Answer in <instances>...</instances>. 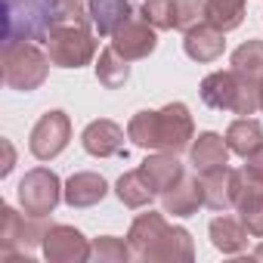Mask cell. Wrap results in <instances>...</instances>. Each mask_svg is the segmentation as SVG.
Masks as SVG:
<instances>
[{
	"label": "cell",
	"mask_w": 263,
	"mask_h": 263,
	"mask_svg": "<svg viewBox=\"0 0 263 263\" xmlns=\"http://www.w3.org/2000/svg\"><path fill=\"white\" fill-rule=\"evenodd\" d=\"M195 134L192 115L183 102H171L161 111H137L127 124V140H134L140 149H155V152H171L180 155L189 149Z\"/></svg>",
	"instance_id": "cell-1"
},
{
	"label": "cell",
	"mask_w": 263,
	"mask_h": 263,
	"mask_svg": "<svg viewBox=\"0 0 263 263\" xmlns=\"http://www.w3.org/2000/svg\"><path fill=\"white\" fill-rule=\"evenodd\" d=\"M127 245L137 260H192L195 248L186 229L171 226L161 214H140L127 232Z\"/></svg>",
	"instance_id": "cell-2"
},
{
	"label": "cell",
	"mask_w": 263,
	"mask_h": 263,
	"mask_svg": "<svg viewBox=\"0 0 263 263\" xmlns=\"http://www.w3.org/2000/svg\"><path fill=\"white\" fill-rule=\"evenodd\" d=\"M59 19V0H4V44H47Z\"/></svg>",
	"instance_id": "cell-3"
},
{
	"label": "cell",
	"mask_w": 263,
	"mask_h": 263,
	"mask_svg": "<svg viewBox=\"0 0 263 263\" xmlns=\"http://www.w3.org/2000/svg\"><path fill=\"white\" fill-rule=\"evenodd\" d=\"M90 13L84 16H71V13H62V19L56 22V28L50 31L47 37V56L53 65L59 68H81L87 65L93 56H96V41H93V31H90Z\"/></svg>",
	"instance_id": "cell-4"
},
{
	"label": "cell",
	"mask_w": 263,
	"mask_h": 263,
	"mask_svg": "<svg viewBox=\"0 0 263 263\" xmlns=\"http://www.w3.org/2000/svg\"><path fill=\"white\" fill-rule=\"evenodd\" d=\"M201 99H204V105H211L217 111H235V115L248 118L260 108V84L248 81L235 68L214 71L201 81Z\"/></svg>",
	"instance_id": "cell-5"
},
{
	"label": "cell",
	"mask_w": 263,
	"mask_h": 263,
	"mask_svg": "<svg viewBox=\"0 0 263 263\" xmlns=\"http://www.w3.org/2000/svg\"><path fill=\"white\" fill-rule=\"evenodd\" d=\"M0 65H4V84L10 90L31 93L47 81L50 56L31 41H19V44H4V59H0Z\"/></svg>",
	"instance_id": "cell-6"
},
{
	"label": "cell",
	"mask_w": 263,
	"mask_h": 263,
	"mask_svg": "<svg viewBox=\"0 0 263 263\" xmlns=\"http://www.w3.org/2000/svg\"><path fill=\"white\" fill-rule=\"evenodd\" d=\"M44 235H47L44 217L19 214L10 204H4V211H0V254H4V260L28 257L31 248L44 241Z\"/></svg>",
	"instance_id": "cell-7"
},
{
	"label": "cell",
	"mask_w": 263,
	"mask_h": 263,
	"mask_svg": "<svg viewBox=\"0 0 263 263\" xmlns=\"http://www.w3.org/2000/svg\"><path fill=\"white\" fill-rule=\"evenodd\" d=\"M62 198V183L50 167H34L19 183V204L31 217H47Z\"/></svg>",
	"instance_id": "cell-8"
},
{
	"label": "cell",
	"mask_w": 263,
	"mask_h": 263,
	"mask_svg": "<svg viewBox=\"0 0 263 263\" xmlns=\"http://www.w3.org/2000/svg\"><path fill=\"white\" fill-rule=\"evenodd\" d=\"M68 140H71V121H68L65 111L53 108V111L41 115V121L34 124L31 140H28V149H31L34 158L50 161V158H56V155L65 152Z\"/></svg>",
	"instance_id": "cell-9"
},
{
	"label": "cell",
	"mask_w": 263,
	"mask_h": 263,
	"mask_svg": "<svg viewBox=\"0 0 263 263\" xmlns=\"http://www.w3.org/2000/svg\"><path fill=\"white\" fill-rule=\"evenodd\" d=\"M44 257L50 263H84L90 260V241L74 226H50L44 235Z\"/></svg>",
	"instance_id": "cell-10"
},
{
	"label": "cell",
	"mask_w": 263,
	"mask_h": 263,
	"mask_svg": "<svg viewBox=\"0 0 263 263\" xmlns=\"http://www.w3.org/2000/svg\"><path fill=\"white\" fill-rule=\"evenodd\" d=\"M198 177H201L204 204L211 211H229V208H235V198H238V189H241V171L223 164V167L204 171Z\"/></svg>",
	"instance_id": "cell-11"
},
{
	"label": "cell",
	"mask_w": 263,
	"mask_h": 263,
	"mask_svg": "<svg viewBox=\"0 0 263 263\" xmlns=\"http://www.w3.org/2000/svg\"><path fill=\"white\" fill-rule=\"evenodd\" d=\"M158 28L149 25L146 19H130L127 25H121L115 34H111V47L127 59V62H137V59H146L155 47H158Z\"/></svg>",
	"instance_id": "cell-12"
},
{
	"label": "cell",
	"mask_w": 263,
	"mask_h": 263,
	"mask_svg": "<svg viewBox=\"0 0 263 263\" xmlns=\"http://www.w3.org/2000/svg\"><path fill=\"white\" fill-rule=\"evenodd\" d=\"M81 146L93 155V158H115V155H124V130L108 121V118H99L93 124H87V130L81 134Z\"/></svg>",
	"instance_id": "cell-13"
},
{
	"label": "cell",
	"mask_w": 263,
	"mask_h": 263,
	"mask_svg": "<svg viewBox=\"0 0 263 263\" xmlns=\"http://www.w3.org/2000/svg\"><path fill=\"white\" fill-rule=\"evenodd\" d=\"M140 174H143V180L149 183V189H152L155 195H164L167 189H174V186L186 177L183 164H180L177 155H171V152L149 155V158L140 164Z\"/></svg>",
	"instance_id": "cell-14"
},
{
	"label": "cell",
	"mask_w": 263,
	"mask_h": 263,
	"mask_svg": "<svg viewBox=\"0 0 263 263\" xmlns=\"http://www.w3.org/2000/svg\"><path fill=\"white\" fill-rule=\"evenodd\" d=\"M235 211L241 223L248 226V232L254 238H263V183L251 180L245 171H241V189L235 198Z\"/></svg>",
	"instance_id": "cell-15"
},
{
	"label": "cell",
	"mask_w": 263,
	"mask_h": 263,
	"mask_svg": "<svg viewBox=\"0 0 263 263\" xmlns=\"http://www.w3.org/2000/svg\"><path fill=\"white\" fill-rule=\"evenodd\" d=\"M223 34H226V31L214 28L211 22H201V25H195V28L186 31L183 50H186V56L195 59V62H214V59L223 56V47H226Z\"/></svg>",
	"instance_id": "cell-16"
},
{
	"label": "cell",
	"mask_w": 263,
	"mask_h": 263,
	"mask_svg": "<svg viewBox=\"0 0 263 263\" xmlns=\"http://www.w3.org/2000/svg\"><path fill=\"white\" fill-rule=\"evenodd\" d=\"M87 13H90L93 28L102 37H111L121 25H127L130 19H134L130 0H87Z\"/></svg>",
	"instance_id": "cell-17"
},
{
	"label": "cell",
	"mask_w": 263,
	"mask_h": 263,
	"mask_svg": "<svg viewBox=\"0 0 263 263\" xmlns=\"http://www.w3.org/2000/svg\"><path fill=\"white\" fill-rule=\"evenodd\" d=\"M105 192H108V183H105L99 174L81 171V174H74V177L65 183L62 198H65V204H71V208H93V204H99V201L105 198Z\"/></svg>",
	"instance_id": "cell-18"
},
{
	"label": "cell",
	"mask_w": 263,
	"mask_h": 263,
	"mask_svg": "<svg viewBox=\"0 0 263 263\" xmlns=\"http://www.w3.org/2000/svg\"><path fill=\"white\" fill-rule=\"evenodd\" d=\"M164 214L174 217H192L201 204H204V192H201V177H183L174 189H167L161 195Z\"/></svg>",
	"instance_id": "cell-19"
},
{
	"label": "cell",
	"mask_w": 263,
	"mask_h": 263,
	"mask_svg": "<svg viewBox=\"0 0 263 263\" xmlns=\"http://www.w3.org/2000/svg\"><path fill=\"white\" fill-rule=\"evenodd\" d=\"M189 161H192L195 174L223 167V164H229V146H226V140H223L220 134L208 130V134H201V137L189 146Z\"/></svg>",
	"instance_id": "cell-20"
},
{
	"label": "cell",
	"mask_w": 263,
	"mask_h": 263,
	"mask_svg": "<svg viewBox=\"0 0 263 263\" xmlns=\"http://www.w3.org/2000/svg\"><path fill=\"white\" fill-rule=\"evenodd\" d=\"M248 226L241 223V217L235 220V217H229L226 211H223V217H214L211 220V241H214V248L217 251H223V254H241L245 248H248Z\"/></svg>",
	"instance_id": "cell-21"
},
{
	"label": "cell",
	"mask_w": 263,
	"mask_h": 263,
	"mask_svg": "<svg viewBox=\"0 0 263 263\" xmlns=\"http://www.w3.org/2000/svg\"><path fill=\"white\" fill-rule=\"evenodd\" d=\"M226 146H229V152L248 158L257 146H263V127H260V121H254V118L232 121L229 130H226Z\"/></svg>",
	"instance_id": "cell-22"
},
{
	"label": "cell",
	"mask_w": 263,
	"mask_h": 263,
	"mask_svg": "<svg viewBox=\"0 0 263 263\" xmlns=\"http://www.w3.org/2000/svg\"><path fill=\"white\" fill-rule=\"evenodd\" d=\"M96 78H99L102 87L118 90V87L127 84V78H130V65H127V59H124L115 47H105V50L99 53V59H96Z\"/></svg>",
	"instance_id": "cell-23"
},
{
	"label": "cell",
	"mask_w": 263,
	"mask_h": 263,
	"mask_svg": "<svg viewBox=\"0 0 263 263\" xmlns=\"http://www.w3.org/2000/svg\"><path fill=\"white\" fill-rule=\"evenodd\" d=\"M204 19L220 31H232L245 19V0H204Z\"/></svg>",
	"instance_id": "cell-24"
},
{
	"label": "cell",
	"mask_w": 263,
	"mask_h": 263,
	"mask_svg": "<svg viewBox=\"0 0 263 263\" xmlns=\"http://www.w3.org/2000/svg\"><path fill=\"white\" fill-rule=\"evenodd\" d=\"M115 192H118V198H121V204H124V208H146V204L155 198V192H152V189H149V183L143 180L140 167H137V171H127V174L118 180Z\"/></svg>",
	"instance_id": "cell-25"
},
{
	"label": "cell",
	"mask_w": 263,
	"mask_h": 263,
	"mask_svg": "<svg viewBox=\"0 0 263 263\" xmlns=\"http://www.w3.org/2000/svg\"><path fill=\"white\" fill-rule=\"evenodd\" d=\"M232 68L245 74L248 81L260 84L263 81V41H248L232 53Z\"/></svg>",
	"instance_id": "cell-26"
},
{
	"label": "cell",
	"mask_w": 263,
	"mask_h": 263,
	"mask_svg": "<svg viewBox=\"0 0 263 263\" xmlns=\"http://www.w3.org/2000/svg\"><path fill=\"white\" fill-rule=\"evenodd\" d=\"M130 257H134L130 245L121 238H111V235H102L90 245V260H99V263H124Z\"/></svg>",
	"instance_id": "cell-27"
},
{
	"label": "cell",
	"mask_w": 263,
	"mask_h": 263,
	"mask_svg": "<svg viewBox=\"0 0 263 263\" xmlns=\"http://www.w3.org/2000/svg\"><path fill=\"white\" fill-rule=\"evenodd\" d=\"M201 22H208L204 19V0H177L174 4V28L177 31L186 34L189 28H195Z\"/></svg>",
	"instance_id": "cell-28"
},
{
	"label": "cell",
	"mask_w": 263,
	"mask_h": 263,
	"mask_svg": "<svg viewBox=\"0 0 263 263\" xmlns=\"http://www.w3.org/2000/svg\"><path fill=\"white\" fill-rule=\"evenodd\" d=\"M174 4L177 0H146L143 4V19L149 25H155L158 31L174 28Z\"/></svg>",
	"instance_id": "cell-29"
},
{
	"label": "cell",
	"mask_w": 263,
	"mask_h": 263,
	"mask_svg": "<svg viewBox=\"0 0 263 263\" xmlns=\"http://www.w3.org/2000/svg\"><path fill=\"white\" fill-rule=\"evenodd\" d=\"M251 180H257V183H263V146H257L248 158H245V167H241Z\"/></svg>",
	"instance_id": "cell-30"
},
{
	"label": "cell",
	"mask_w": 263,
	"mask_h": 263,
	"mask_svg": "<svg viewBox=\"0 0 263 263\" xmlns=\"http://www.w3.org/2000/svg\"><path fill=\"white\" fill-rule=\"evenodd\" d=\"M0 146H4V167H0V174L7 177V174L13 171V164H16V152H13V143H10V140H4Z\"/></svg>",
	"instance_id": "cell-31"
},
{
	"label": "cell",
	"mask_w": 263,
	"mask_h": 263,
	"mask_svg": "<svg viewBox=\"0 0 263 263\" xmlns=\"http://www.w3.org/2000/svg\"><path fill=\"white\" fill-rule=\"evenodd\" d=\"M59 4H62L65 13H87L84 10V0H59Z\"/></svg>",
	"instance_id": "cell-32"
},
{
	"label": "cell",
	"mask_w": 263,
	"mask_h": 263,
	"mask_svg": "<svg viewBox=\"0 0 263 263\" xmlns=\"http://www.w3.org/2000/svg\"><path fill=\"white\" fill-rule=\"evenodd\" d=\"M254 257H257V260H263V245H260V248L254 251Z\"/></svg>",
	"instance_id": "cell-33"
},
{
	"label": "cell",
	"mask_w": 263,
	"mask_h": 263,
	"mask_svg": "<svg viewBox=\"0 0 263 263\" xmlns=\"http://www.w3.org/2000/svg\"><path fill=\"white\" fill-rule=\"evenodd\" d=\"M260 111H263V81H260Z\"/></svg>",
	"instance_id": "cell-34"
}]
</instances>
